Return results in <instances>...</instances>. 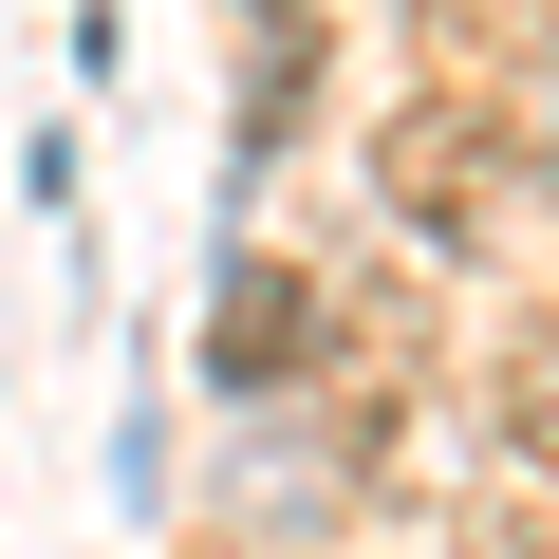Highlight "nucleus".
<instances>
[{"label": "nucleus", "instance_id": "f257e3e1", "mask_svg": "<svg viewBox=\"0 0 559 559\" xmlns=\"http://www.w3.org/2000/svg\"><path fill=\"white\" fill-rule=\"evenodd\" d=\"M373 205H392L411 242L485 261V242L522 224V131H503L466 75H429V94H392V112H373Z\"/></svg>", "mask_w": 559, "mask_h": 559}, {"label": "nucleus", "instance_id": "f03ea898", "mask_svg": "<svg viewBox=\"0 0 559 559\" xmlns=\"http://www.w3.org/2000/svg\"><path fill=\"white\" fill-rule=\"evenodd\" d=\"M318 373H336V280L280 261V242H242L205 280V392L224 411H280V392H318Z\"/></svg>", "mask_w": 559, "mask_h": 559}, {"label": "nucleus", "instance_id": "7ed1b4c3", "mask_svg": "<svg viewBox=\"0 0 559 559\" xmlns=\"http://www.w3.org/2000/svg\"><path fill=\"white\" fill-rule=\"evenodd\" d=\"M485 411H503V448H522V466H559V336H522V355L485 373Z\"/></svg>", "mask_w": 559, "mask_h": 559}, {"label": "nucleus", "instance_id": "20e7f679", "mask_svg": "<svg viewBox=\"0 0 559 559\" xmlns=\"http://www.w3.org/2000/svg\"><path fill=\"white\" fill-rule=\"evenodd\" d=\"M466 559H559V540H540L522 503H485V522H466Z\"/></svg>", "mask_w": 559, "mask_h": 559}]
</instances>
